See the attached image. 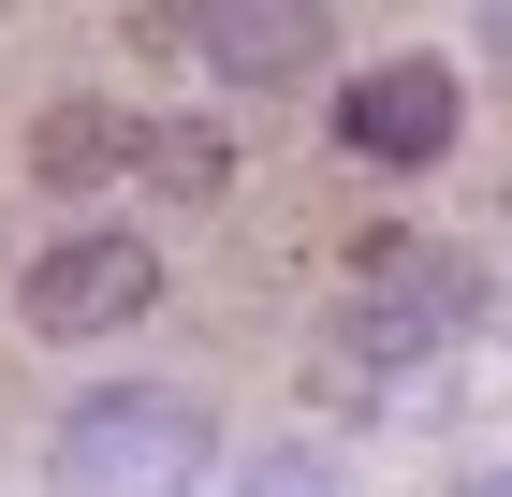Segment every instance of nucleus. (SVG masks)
I'll return each mask as SVG.
<instances>
[{
  "label": "nucleus",
  "instance_id": "1",
  "mask_svg": "<svg viewBox=\"0 0 512 497\" xmlns=\"http://www.w3.org/2000/svg\"><path fill=\"white\" fill-rule=\"evenodd\" d=\"M235 468V439H220V410H205L191 381H88L74 410L44 424V497H191Z\"/></svg>",
  "mask_w": 512,
  "mask_h": 497
},
{
  "label": "nucleus",
  "instance_id": "2",
  "mask_svg": "<svg viewBox=\"0 0 512 497\" xmlns=\"http://www.w3.org/2000/svg\"><path fill=\"white\" fill-rule=\"evenodd\" d=\"M483 322V264L439 249V234H352V278H337V351L366 381H410Z\"/></svg>",
  "mask_w": 512,
  "mask_h": 497
},
{
  "label": "nucleus",
  "instance_id": "3",
  "mask_svg": "<svg viewBox=\"0 0 512 497\" xmlns=\"http://www.w3.org/2000/svg\"><path fill=\"white\" fill-rule=\"evenodd\" d=\"M161 307V234L147 220H59L44 249H15V322L44 351H103Z\"/></svg>",
  "mask_w": 512,
  "mask_h": 497
},
{
  "label": "nucleus",
  "instance_id": "4",
  "mask_svg": "<svg viewBox=\"0 0 512 497\" xmlns=\"http://www.w3.org/2000/svg\"><path fill=\"white\" fill-rule=\"evenodd\" d=\"M322 132H337L366 176H439V161L469 147V74H454V59H425V44H381V59H352V74H337Z\"/></svg>",
  "mask_w": 512,
  "mask_h": 497
},
{
  "label": "nucleus",
  "instance_id": "5",
  "mask_svg": "<svg viewBox=\"0 0 512 497\" xmlns=\"http://www.w3.org/2000/svg\"><path fill=\"white\" fill-rule=\"evenodd\" d=\"M322 44H337V0H191V59L220 88H308L322 74Z\"/></svg>",
  "mask_w": 512,
  "mask_h": 497
},
{
  "label": "nucleus",
  "instance_id": "6",
  "mask_svg": "<svg viewBox=\"0 0 512 497\" xmlns=\"http://www.w3.org/2000/svg\"><path fill=\"white\" fill-rule=\"evenodd\" d=\"M30 176H44L59 205L118 191V176H132V117H118V103H88V88H59V103L30 117Z\"/></svg>",
  "mask_w": 512,
  "mask_h": 497
},
{
  "label": "nucleus",
  "instance_id": "7",
  "mask_svg": "<svg viewBox=\"0 0 512 497\" xmlns=\"http://www.w3.org/2000/svg\"><path fill=\"white\" fill-rule=\"evenodd\" d=\"M132 176H147L161 205H220V191H235V147L191 132V117H132Z\"/></svg>",
  "mask_w": 512,
  "mask_h": 497
},
{
  "label": "nucleus",
  "instance_id": "8",
  "mask_svg": "<svg viewBox=\"0 0 512 497\" xmlns=\"http://www.w3.org/2000/svg\"><path fill=\"white\" fill-rule=\"evenodd\" d=\"M220 497H352V454L337 439H249L220 468Z\"/></svg>",
  "mask_w": 512,
  "mask_h": 497
},
{
  "label": "nucleus",
  "instance_id": "9",
  "mask_svg": "<svg viewBox=\"0 0 512 497\" xmlns=\"http://www.w3.org/2000/svg\"><path fill=\"white\" fill-rule=\"evenodd\" d=\"M469 30H483V59H512V0H469Z\"/></svg>",
  "mask_w": 512,
  "mask_h": 497
},
{
  "label": "nucleus",
  "instance_id": "10",
  "mask_svg": "<svg viewBox=\"0 0 512 497\" xmlns=\"http://www.w3.org/2000/svg\"><path fill=\"white\" fill-rule=\"evenodd\" d=\"M439 497H512V468H469V483H439Z\"/></svg>",
  "mask_w": 512,
  "mask_h": 497
},
{
  "label": "nucleus",
  "instance_id": "11",
  "mask_svg": "<svg viewBox=\"0 0 512 497\" xmlns=\"http://www.w3.org/2000/svg\"><path fill=\"white\" fill-rule=\"evenodd\" d=\"M0 293H15V234H0Z\"/></svg>",
  "mask_w": 512,
  "mask_h": 497
}]
</instances>
